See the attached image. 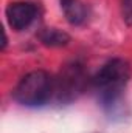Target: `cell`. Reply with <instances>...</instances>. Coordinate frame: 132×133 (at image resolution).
<instances>
[{"label": "cell", "mask_w": 132, "mask_h": 133, "mask_svg": "<svg viewBox=\"0 0 132 133\" xmlns=\"http://www.w3.org/2000/svg\"><path fill=\"white\" fill-rule=\"evenodd\" d=\"M131 79V65L124 59H112L99 68L92 84L101 107L109 115L123 111V91Z\"/></svg>", "instance_id": "1"}, {"label": "cell", "mask_w": 132, "mask_h": 133, "mask_svg": "<svg viewBox=\"0 0 132 133\" xmlns=\"http://www.w3.org/2000/svg\"><path fill=\"white\" fill-rule=\"evenodd\" d=\"M13 96L20 105L40 107L55 96V77L44 70L31 71L19 81Z\"/></svg>", "instance_id": "2"}, {"label": "cell", "mask_w": 132, "mask_h": 133, "mask_svg": "<svg viewBox=\"0 0 132 133\" xmlns=\"http://www.w3.org/2000/svg\"><path fill=\"white\" fill-rule=\"evenodd\" d=\"M87 73L81 62L73 61L64 65L58 77H55V98L59 102L75 101L87 85Z\"/></svg>", "instance_id": "3"}, {"label": "cell", "mask_w": 132, "mask_h": 133, "mask_svg": "<svg viewBox=\"0 0 132 133\" xmlns=\"http://www.w3.org/2000/svg\"><path fill=\"white\" fill-rule=\"evenodd\" d=\"M6 22L14 31L27 30L37 17V8L31 2H13L5 11Z\"/></svg>", "instance_id": "4"}, {"label": "cell", "mask_w": 132, "mask_h": 133, "mask_svg": "<svg viewBox=\"0 0 132 133\" xmlns=\"http://www.w3.org/2000/svg\"><path fill=\"white\" fill-rule=\"evenodd\" d=\"M62 12L70 25L79 26L87 20V6L82 0H59Z\"/></svg>", "instance_id": "5"}, {"label": "cell", "mask_w": 132, "mask_h": 133, "mask_svg": "<svg viewBox=\"0 0 132 133\" xmlns=\"http://www.w3.org/2000/svg\"><path fill=\"white\" fill-rule=\"evenodd\" d=\"M39 40L45 46H65L70 42V36L58 28H45L39 33Z\"/></svg>", "instance_id": "6"}, {"label": "cell", "mask_w": 132, "mask_h": 133, "mask_svg": "<svg viewBox=\"0 0 132 133\" xmlns=\"http://www.w3.org/2000/svg\"><path fill=\"white\" fill-rule=\"evenodd\" d=\"M123 19L128 25H132V0H121Z\"/></svg>", "instance_id": "7"}]
</instances>
